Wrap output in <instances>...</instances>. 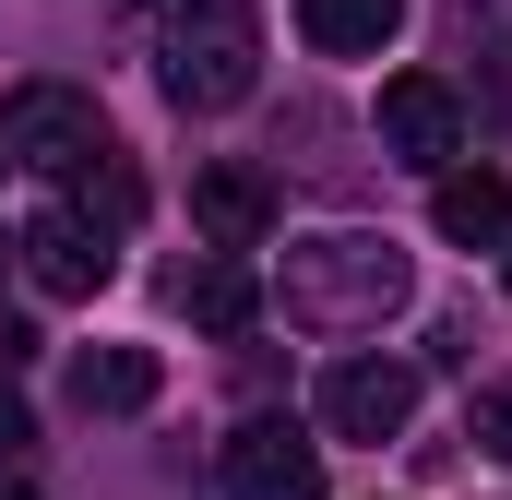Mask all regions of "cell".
<instances>
[{
  "label": "cell",
  "mask_w": 512,
  "mask_h": 500,
  "mask_svg": "<svg viewBox=\"0 0 512 500\" xmlns=\"http://www.w3.org/2000/svg\"><path fill=\"white\" fill-rule=\"evenodd\" d=\"M155 346H84V358H72V405H84V417H143V405H155Z\"/></svg>",
  "instance_id": "cell-11"
},
{
  "label": "cell",
  "mask_w": 512,
  "mask_h": 500,
  "mask_svg": "<svg viewBox=\"0 0 512 500\" xmlns=\"http://www.w3.org/2000/svg\"><path fill=\"white\" fill-rule=\"evenodd\" d=\"M453 48H489V72H512V0H453Z\"/></svg>",
  "instance_id": "cell-14"
},
{
  "label": "cell",
  "mask_w": 512,
  "mask_h": 500,
  "mask_svg": "<svg viewBox=\"0 0 512 500\" xmlns=\"http://www.w3.org/2000/svg\"><path fill=\"white\" fill-rule=\"evenodd\" d=\"M429 227H441L453 250H501V239H512V179H501V167H441Z\"/></svg>",
  "instance_id": "cell-10"
},
{
  "label": "cell",
  "mask_w": 512,
  "mask_h": 500,
  "mask_svg": "<svg viewBox=\"0 0 512 500\" xmlns=\"http://www.w3.org/2000/svg\"><path fill=\"white\" fill-rule=\"evenodd\" d=\"M24 358H36V322H24V310H0V370H24Z\"/></svg>",
  "instance_id": "cell-17"
},
{
  "label": "cell",
  "mask_w": 512,
  "mask_h": 500,
  "mask_svg": "<svg viewBox=\"0 0 512 500\" xmlns=\"http://www.w3.org/2000/svg\"><path fill=\"white\" fill-rule=\"evenodd\" d=\"M12 262H24V286L36 298H96L108 274H120V250H108V227H84L72 203H48L24 239H12Z\"/></svg>",
  "instance_id": "cell-5"
},
{
  "label": "cell",
  "mask_w": 512,
  "mask_h": 500,
  "mask_svg": "<svg viewBox=\"0 0 512 500\" xmlns=\"http://www.w3.org/2000/svg\"><path fill=\"white\" fill-rule=\"evenodd\" d=\"M227 500H322V441L298 417H239L227 429Z\"/></svg>",
  "instance_id": "cell-4"
},
{
  "label": "cell",
  "mask_w": 512,
  "mask_h": 500,
  "mask_svg": "<svg viewBox=\"0 0 512 500\" xmlns=\"http://www.w3.org/2000/svg\"><path fill=\"white\" fill-rule=\"evenodd\" d=\"M0 167H12V143H0Z\"/></svg>",
  "instance_id": "cell-21"
},
{
  "label": "cell",
  "mask_w": 512,
  "mask_h": 500,
  "mask_svg": "<svg viewBox=\"0 0 512 500\" xmlns=\"http://www.w3.org/2000/svg\"><path fill=\"white\" fill-rule=\"evenodd\" d=\"M0 143H12V167L72 179L84 155H108V120H96L84 84H12V96H0Z\"/></svg>",
  "instance_id": "cell-3"
},
{
  "label": "cell",
  "mask_w": 512,
  "mask_h": 500,
  "mask_svg": "<svg viewBox=\"0 0 512 500\" xmlns=\"http://www.w3.org/2000/svg\"><path fill=\"white\" fill-rule=\"evenodd\" d=\"M167 298L191 310V334H251L262 310H274V298H262V274H251V250H203V262H179V274H167Z\"/></svg>",
  "instance_id": "cell-8"
},
{
  "label": "cell",
  "mask_w": 512,
  "mask_h": 500,
  "mask_svg": "<svg viewBox=\"0 0 512 500\" xmlns=\"http://www.w3.org/2000/svg\"><path fill=\"white\" fill-rule=\"evenodd\" d=\"M12 453H36V405L12 393V370H0V465H12Z\"/></svg>",
  "instance_id": "cell-16"
},
{
  "label": "cell",
  "mask_w": 512,
  "mask_h": 500,
  "mask_svg": "<svg viewBox=\"0 0 512 500\" xmlns=\"http://www.w3.org/2000/svg\"><path fill=\"white\" fill-rule=\"evenodd\" d=\"M501 274H512V239H501Z\"/></svg>",
  "instance_id": "cell-20"
},
{
  "label": "cell",
  "mask_w": 512,
  "mask_h": 500,
  "mask_svg": "<svg viewBox=\"0 0 512 500\" xmlns=\"http://www.w3.org/2000/svg\"><path fill=\"white\" fill-rule=\"evenodd\" d=\"M417 417V370L405 358H346V370L322 381V429L334 441H393Z\"/></svg>",
  "instance_id": "cell-7"
},
{
  "label": "cell",
  "mask_w": 512,
  "mask_h": 500,
  "mask_svg": "<svg viewBox=\"0 0 512 500\" xmlns=\"http://www.w3.org/2000/svg\"><path fill=\"white\" fill-rule=\"evenodd\" d=\"M298 36L322 60H382L393 36H405V0H298Z\"/></svg>",
  "instance_id": "cell-12"
},
{
  "label": "cell",
  "mask_w": 512,
  "mask_h": 500,
  "mask_svg": "<svg viewBox=\"0 0 512 500\" xmlns=\"http://www.w3.org/2000/svg\"><path fill=\"white\" fill-rule=\"evenodd\" d=\"M155 84H167V108H191V120L239 108L262 84V12L251 0H179L167 36H155Z\"/></svg>",
  "instance_id": "cell-2"
},
{
  "label": "cell",
  "mask_w": 512,
  "mask_h": 500,
  "mask_svg": "<svg viewBox=\"0 0 512 500\" xmlns=\"http://www.w3.org/2000/svg\"><path fill=\"white\" fill-rule=\"evenodd\" d=\"M0 250H12V239H0Z\"/></svg>",
  "instance_id": "cell-22"
},
{
  "label": "cell",
  "mask_w": 512,
  "mask_h": 500,
  "mask_svg": "<svg viewBox=\"0 0 512 500\" xmlns=\"http://www.w3.org/2000/svg\"><path fill=\"white\" fill-rule=\"evenodd\" d=\"M0 500H36V489H0Z\"/></svg>",
  "instance_id": "cell-19"
},
{
  "label": "cell",
  "mask_w": 512,
  "mask_h": 500,
  "mask_svg": "<svg viewBox=\"0 0 512 500\" xmlns=\"http://www.w3.org/2000/svg\"><path fill=\"white\" fill-rule=\"evenodd\" d=\"M72 215H84V227H108V239H131V227H143V179L120 167V143L72 167Z\"/></svg>",
  "instance_id": "cell-13"
},
{
  "label": "cell",
  "mask_w": 512,
  "mask_h": 500,
  "mask_svg": "<svg viewBox=\"0 0 512 500\" xmlns=\"http://www.w3.org/2000/svg\"><path fill=\"white\" fill-rule=\"evenodd\" d=\"M382 143L405 155V167L441 179V167L465 155V96H453L441 72H393V84H382Z\"/></svg>",
  "instance_id": "cell-6"
},
{
  "label": "cell",
  "mask_w": 512,
  "mask_h": 500,
  "mask_svg": "<svg viewBox=\"0 0 512 500\" xmlns=\"http://www.w3.org/2000/svg\"><path fill=\"white\" fill-rule=\"evenodd\" d=\"M120 12H179V0H120Z\"/></svg>",
  "instance_id": "cell-18"
},
{
  "label": "cell",
  "mask_w": 512,
  "mask_h": 500,
  "mask_svg": "<svg viewBox=\"0 0 512 500\" xmlns=\"http://www.w3.org/2000/svg\"><path fill=\"white\" fill-rule=\"evenodd\" d=\"M191 227H203L215 250H262L274 239V179L239 167V155H215V167L191 179Z\"/></svg>",
  "instance_id": "cell-9"
},
{
  "label": "cell",
  "mask_w": 512,
  "mask_h": 500,
  "mask_svg": "<svg viewBox=\"0 0 512 500\" xmlns=\"http://www.w3.org/2000/svg\"><path fill=\"white\" fill-rule=\"evenodd\" d=\"M465 429H477V453H501V465H512V381L477 393V417H465Z\"/></svg>",
  "instance_id": "cell-15"
},
{
  "label": "cell",
  "mask_w": 512,
  "mask_h": 500,
  "mask_svg": "<svg viewBox=\"0 0 512 500\" xmlns=\"http://www.w3.org/2000/svg\"><path fill=\"white\" fill-rule=\"evenodd\" d=\"M298 334H382L393 310L417 298V262L382 227H322V239H286V274L262 286Z\"/></svg>",
  "instance_id": "cell-1"
}]
</instances>
